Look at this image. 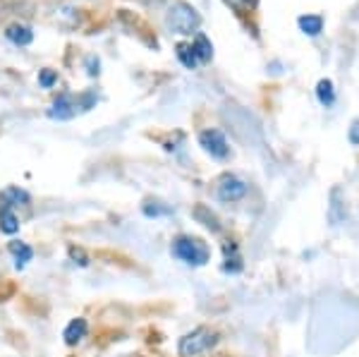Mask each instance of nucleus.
<instances>
[{
	"instance_id": "5701e85b",
	"label": "nucleus",
	"mask_w": 359,
	"mask_h": 357,
	"mask_svg": "<svg viewBox=\"0 0 359 357\" xmlns=\"http://www.w3.org/2000/svg\"><path fill=\"white\" fill-rule=\"evenodd\" d=\"M168 211H170V209H159V206H144V214H147V216H161V214H168Z\"/></svg>"
},
{
	"instance_id": "9b49d317",
	"label": "nucleus",
	"mask_w": 359,
	"mask_h": 357,
	"mask_svg": "<svg viewBox=\"0 0 359 357\" xmlns=\"http://www.w3.org/2000/svg\"><path fill=\"white\" fill-rule=\"evenodd\" d=\"M0 202L5 206H13V209L15 206H27L29 204V194L20 187H8V189H3V194H0Z\"/></svg>"
},
{
	"instance_id": "b1692460",
	"label": "nucleus",
	"mask_w": 359,
	"mask_h": 357,
	"mask_svg": "<svg viewBox=\"0 0 359 357\" xmlns=\"http://www.w3.org/2000/svg\"><path fill=\"white\" fill-rule=\"evenodd\" d=\"M87 68H89V75L96 77V75H98V60H96V58H89V60H87Z\"/></svg>"
},
{
	"instance_id": "aec40b11",
	"label": "nucleus",
	"mask_w": 359,
	"mask_h": 357,
	"mask_svg": "<svg viewBox=\"0 0 359 357\" xmlns=\"http://www.w3.org/2000/svg\"><path fill=\"white\" fill-rule=\"evenodd\" d=\"M38 82H41V87H53L55 82H58V75L55 72H50V70H43L41 75H38Z\"/></svg>"
},
{
	"instance_id": "39448f33",
	"label": "nucleus",
	"mask_w": 359,
	"mask_h": 357,
	"mask_svg": "<svg viewBox=\"0 0 359 357\" xmlns=\"http://www.w3.org/2000/svg\"><path fill=\"white\" fill-rule=\"evenodd\" d=\"M199 144L206 154L213 156V159H228L230 147H228V139L223 135L221 130H204L199 135Z\"/></svg>"
},
{
	"instance_id": "f8f14e48",
	"label": "nucleus",
	"mask_w": 359,
	"mask_h": 357,
	"mask_svg": "<svg viewBox=\"0 0 359 357\" xmlns=\"http://www.w3.org/2000/svg\"><path fill=\"white\" fill-rule=\"evenodd\" d=\"M297 24H300V29L305 31L307 36H318L323 29V17H318V15H302V17L297 20Z\"/></svg>"
},
{
	"instance_id": "423d86ee",
	"label": "nucleus",
	"mask_w": 359,
	"mask_h": 357,
	"mask_svg": "<svg viewBox=\"0 0 359 357\" xmlns=\"http://www.w3.org/2000/svg\"><path fill=\"white\" fill-rule=\"evenodd\" d=\"M216 194H218V199H221V202H237V199H242L247 194V185L235 175H223Z\"/></svg>"
},
{
	"instance_id": "412c9836",
	"label": "nucleus",
	"mask_w": 359,
	"mask_h": 357,
	"mask_svg": "<svg viewBox=\"0 0 359 357\" xmlns=\"http://www.w3.org/2000/svg\"><path fill=\"white\" fill-rule=\"evenodd\" d=\"M70 256H72V259H80L77 264H82V266H87V264H89L87 254H84L82 249H77V247H70Z\"/></svg>"
},
{
	"instance_id": "a211bd4d",
	"label": "nucleus",
	"mask_w": 359,
	"mask_h": 357,
	"mask_svg": "<svg viewBox=\"0 0 359 357\" xmlns=\"http://www.w3.org/2000/svg\"><path fill=\"white\" fill-rule=\"evenodd\" d=\"M194 219H196V221H201V223H204V226L209 228V231H213V233L221 231V223H218V219L211 214L209 209H206V206H196V209H194Z\"/></svg>"
},
{
	"instance_id": "7ed1b4c3",
	"label": "nucleus",
	"mask_w": 359,
	"mask_h": 357,
	"mask_svg": "<svg viewBox=\"0 0 359 357\" xmlns=\"http://www.w3.org/2000/svg\"><path fill=\"white\" fill-rule=\"evenodd\" d=\"M173 254L189 266H204L209 261V247L199 238H187V235L177 238L173 242Z\"/></svg>"
},
{
	"instance_id": "4be33fe9",
	"label": "nucleus",
	"mask_w": 359,
	"mask_h": 357,
	"mask_svg": "<svg viewBox=\"0 0 359 357\" xmlns=\"http://www.w3.org/2000/svg\"><path fill=\"white\" fill-rule=\"evenodd\" d=\"M350 144H359V120H352V125H350Z\"/></svg>"
},
{
	"instance_id": "f257e3e1",
	"label": "nucleus",
	"mask_w": 359,
	"mask_h": 357,
	"mask_svg": "<svg viewBox=\"0 0 359 357\" xmlns=\"http://www.w3.org/2000/svg\"><path fill=\"white\" fill-rule=\"evenodd\" d=\"M166 24L170 29V34H180V36H189L199 29L201 24V17L199 13L187 3H175L170 10H168V17H166Z\"/></svg>"
},
{
	"instance_id": "393cba45",
	"label": "nucleus",
	"mask_w": 359,
	"mask_h": 357,
	"mask_svg": "<svg viewBox=\"0 0 359 357\" xmlns=\"http://www.w3.org/2000/svg\"><path fill=\"white\" fill-rule=\"evenodd\" d=\"M221 357H226V355H221Z\"/></svg>"
},
{
	"instance_id": "f03ea898",
	"label": "nucleus",
	"mask_w": 359,
	"mask_h": 357,
	"mask_svg": "<svg viewBox=\"0 0 359 357\" xmlns=\"http://www.w3.org/2000/svg\"><path fill=\"white\" fill-rule=\"evenodd\" d=\"M94 103H96V96H94V94H82L80 99H75L72 94H58L55 101L50 103L48 115L53 120H70V118H75L80 110H89Z\"/></svg>"
},
{
	"instance_id": "6ab92c4d",
	"label": "nucleus",
	"mask_w": 359,
	"mask_h": 357,
	"mask_svg": "<svg viewBox=\"0 0 359 357\" xmlns=\"http://www.w3.org/2000/svg\"><path fill=\"white\" fill-rule=\"evenodd\" d=\"M223 3H226L228 8H233L237 15H244V13H251V10H256L259 0H223Z\"/></svg>"
},
{
	"instance_id": "4468645a",
	"label": "nucleus",
	"mask_w": 359,
	"mask_h": 357,
	"mask_svg": "<svg viewBox=\"0 0 359 357\" xmlns=\"http://www.w3.org/2000/svg\"><path fill=\"white\" fill-rule=\"evenodd\" d=\"M175 55H177V60L187 70H196V68H199V60H196V55H194L192 43H177V46H175Z\"/></svg>"
},
{
	"instance_id": "1a4fd4ad",
	"label": "nucleus",
	"mask_w": 359,
	"mask_h": 357,
	"mask_svg": "<svg viewBox=\"0 0 359 357\" xmlns=\"http://www.w3.org/2000/svg\"><path fill=\"white\" fill-rule=\"evenodd\" d=\"M5 36H8L15 46H29L34 41V31L24 24H10L8 29H5Z\"/></svg>"
},
{
	"instance_id": "dca6fc26",
	"label": "nucleus",
	"mask_w": 359,
	"mask_h": 357,
	"mask_svg": "<svg viewBox=\"0 0 359 357\" xmlns=\"http://www.w3.org/2000/svg\"><path fill=\"white\" fill-rule=\"evenodd\" d=\"M316 96H318V101H321L323 105H333L335 103V89H333V82L330 80H321L316 85Z\"/></svg>"
},
{
	"instance_id": "f3484780",
	"label": "nucleus",
	"mask_w": 359,
	"mask_h": 357,
	"mask_svg": "<svg viewBox=\"0 0 359 357\" xmlns=\"http://www.w3.org/2000/svg\"><path fill=\"white\" fill-rule=\"evenodd\" d=\"M338 197H340V192L333 189V192H330V211H328V219L333 226H340V223L345 221V211H343V206H340Z\"/></svg>"
},
{
	"instance_id": "20e7f679",
	"label": "nucleus",
	"mask_w": 359,
	"mask_h": 357,
	"mask_svg": "<svg viewBox=\"0 0 359 357\" xmlns=\"http://www.w3.org/2000/svg\"><path fill=\"white\" fill-rule=\"evenodd\" d=\"M218 343V333L211 328H196V331L187 333L184 338H180V355L182 357H196L201 353H209L213 345Z\"/></svg>"
},
{
	"instance_id": "ddd939ff",
	"label": "nucleus",
	"mask_w": 359,
	"mask_h": 357,
	"mask_svg": "<svg viewBox=\"0 0 359 357\" xmlns=\"http://www.w3.org/2000/svg\"><path fill=\"white\" fill-rule=\"evenodd\" d=\"M192 48H194V55H196V60H199V65L209 63V60L213 58V46H211L209 38H206V34H196Z\"/></svg>"
},
{
	"instance_id": "2eb2a0df",
	"label": "nucleus",
	"mask_w": 359,
	"mask_h": 357,
	"mask_svg": "<svg viewBox=\"0 0 359 357\" xmlns=\"http://www.w3.org/2000/svg\"><path fill=\"white\" fill-rule=\"evenodd\" d=\"M10 254L15 256V264H17V269H22V266L27 264V261H31V247L29 245H24V242H20V240H13L10 242Z\"/></svg>"
},
{
	"instance_id": "9d476101",
	"label": "nucleus",
	"mask_w": 359,
	"mask_h": 357,
	"mask_svg": "<svg viewBox=\"0 0 359 357\" xmlns=\"http://www.w3.org/2000/svg\"><path fill=\"white\" fill-rule=\"evenodd\" d=\"M0 231H3L5 235H15V233L20 231V219H17L13 206L0 204Z\"/></svg>"
},
{
	"instance_id": "0eeeda50",
	"label": "nucleus",
	"mask_w": 359,
	"mask_h": 357,
	"mask_svg": "<svg viewBox=\"0 0 359 357\" xmlns=\"http://www.w3.org/2000/svg\"><path fill=\"white\" fill-rule=\"evenodd\" d=\"M223 256H226V261H223V271L226 273L242 271V254H240V247H237L235 240H226V242H223Z\"/></svg>"
},
{
	"instance_id": "6e6552de",
	"label": "nucleus",
	"mask_w": 359,
	"mask_h": 357,
	"mask_svg": "<svg viewBox=\"0 0 359 357\" xmlns=\"http://www.w3.org/2000/svg\"><path fill=\"white\" fill-rule=\"evenodd\" d=\"M87 331H89L87 319H72L70 323H67L63 338H65V343H67V345H77L84 336H87Z\"/></svg>"
}]
</instances>
